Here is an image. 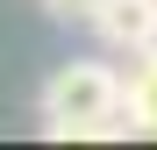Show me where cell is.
<instances>
[{
    "mask_svg": "<svg viewBox=\"0 0 157 150\" xmlns=\"http://www.w3.org/2000/svg\"><path fill=\"white\" fill-rule=\"evenodd\" d=\"M121 121L136 136H157V43L128 50V79H121Z\"/></svg>",
    "mask_w": 157,
    "mask_h": 150,
    "instance_id": "obj_3",
    "label": "cell"
},
{
    "mask_svg": "<svg viewBox=\"0 0 157 150\" xmlns=\"http://www.w3.org/2000/svg\"><path fill=\"white\" fill-rule=\"evenodd\" d=\"M86 21H93V36L107 50H121V57L157 43V0H93Z\"/></svg>",
    "mask_w": 157,
    "mask_h": 150,
    "instance_id": "obj_2",
    "label": "cell"
},
{
    "mask_svg": "<svg viewBox=\"0 0 157 150\" xmlns=\"http://www.w3.org/2000/svg\"><path fill=\"white\" fill-rule=\"evenodd\" d=\"M36 114H43V136H71V143H100V136H128L121 121V71L100 64V57H71L43 79L36 93Z\"/></svg>",
    "mask_w": 157,
    "mask_h": 150,
    "instance_id": "obj_1",
    "label": "cell"
},
{
    "mask_svg": "<svg viewBox=\"0 0 157 150\" xmlns=\"http://www.w3.org/2000/svg\"><path fill=\"white\" fill-rule=\"evenodd\" d=\"M43 7L57 14V21H86V7H93V0H43Z\"/></svg>",
    "mask_w": 157,
    "mask_h": 150,
    "instance_id": "obj_4",
    "label": "cell"
}]
</instances>
